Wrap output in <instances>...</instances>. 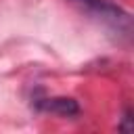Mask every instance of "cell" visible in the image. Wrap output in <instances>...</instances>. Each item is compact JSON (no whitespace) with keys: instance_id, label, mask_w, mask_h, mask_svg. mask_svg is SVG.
Returning <instances> with one entry per match:
<instances>
[{"instance_id":"cell-1","label":"cell","mask_w":134,"mask_h":134,"mask_svg":"<svg viewBox=\"0 0 134 134\" xmlns=\"http://www.w3.org/2000/svg\"><path fill=\"white\" fill-rule=\"evenodd\" d=\"M75 2H80L82 6L90 8L94 15H100V17H105L107 21H111V23H115V25H119V21L128 23V15L121 13L115 4H111V2H107V0H75Z\"/></svg>"},{"instance_id":"cell-2","label":"cell","mask_w":134,"mask_h":134,"mask_svg":"<svg viewBox=\"0 0 134 134\" xmlns=\"http://www.w3.org/2000/svg\"><path fill=\"white\" fill-rule=\"evenodd\" d=\"M42 107L48 109V111L61 113V115H73V113H77V105H75L73 98H50Z\"/></svg>"}]
</instances>
